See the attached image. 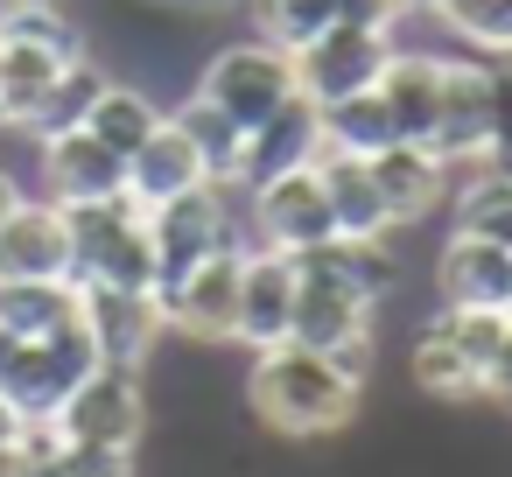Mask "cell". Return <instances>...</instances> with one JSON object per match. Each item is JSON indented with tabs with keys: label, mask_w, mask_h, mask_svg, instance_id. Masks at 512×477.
Masks as SVG:
<instances>
[{
	"label": "cell",
	"mask_w": 512,
	"mask_h": 477,
	"mask_svg": "<svg viewBox=\"0 0 512 477\" xmlns=\"http://www.w3.org/2000/svg\"><path fill=\"white\" fill-rule=\"evenodd\" d=\"M15 204H22V183H15V169H0V225H8Z\"/></svg>",
	"instance_id": "35"
},
{
	"label": "cell",
	"mask_w": 512,
	"mask_h": 477,
	"mask_svg": "<svg viewBox=\"0 0 512 477\" xmlns=\"http://www.w3.org/2000/svg\"><path fill=\"white\" fill-rule=\"evenodd\" d=\"M92 365H99V344H92V330H85V316H78V323H64V330H50V337H22V351H15L8 379H0V393H8L29 421H50V414L64 407V393H71Z\"/></svg>",
	"instance_id": "6"
},
{
	"label": "cell",
	"mask_w": 512,
	"mask_h": 477,
	"mask_svg": "<svg viewBox=\"0 0 512 477\" xmlns=\"http://www.w3.org/2000/svg\"><path fill=\"white\" fill-rule=\"evenodd\" d=\"M456 232L512 246V176L505 169H470V183L456 190Z\"/></svg>",
	"instance_id": "25"
},
{
	"label": "cell",
	"mask_w": 512,
	"mask_h": 477,
	"mask_svg": "<svg viewBox=\"0 0 512 477\" xmlns=\"http://www.w3.org/2000/svg\"><path fill=\"white\" fill-rule=\"evenodd\" d=\"M36 155H43V197H50L57 211L127 197V162H120L99 134H85V127H64V134L36 141Z\"/></svg>",
	"instance_id": "10"
},
{
	"label": "cell",
	"mask_w": 512,
	"mask_h": 477,
	"mask_svg": "<svg viewBox=\"0 0 512 477\" xmlns=\"http://www.w3.org/2000/svg\"><path fill=\"white\" fill-rule=\"evenodd\" d=\"M323 113V148H337V155H379V148H393V120H386V106H379V92H358V99H337V106H316Z\"/></svg>",
	"instance_id": "24"
},
{
	"label": "cell",
	"mask_w": 512,
	"mask_h": 477,
	"mask_svg": "<svg viewBox=\"0 0 512 477\" xmlns=\"http://www.w3.org/2000/svg\"><path fill=\"white\" fill-rule=\"evenodd\" d=\"M106 92V71L92 64V57H78L57 85H50V99L36 106V120L22 127L29 141H50V134H64V127H85V113H92V99Z\"/></svg>",
	"instance_id": "27"
},
{
	"label": "cell",
	"mask_w": 512,
	"mask_h": 477,
	"mask_svg": "<svg viewBox=\"0 0 512 477\" xmlns=\"http://www.w3.org/2000/svg\"><path fill=\"white\" fill-rule=\"evenodd\" d=\"M246 22H253V36L260 43H274V50H302V43H316L337 15H330V0H246Z\"/></svg>",
	"instance_id": "28"
},
{
	"label": "cell",
	"mask_w": 512,
	"mask_h": 477,
	"mask_svg": "<svg viewBox=\"0 0 512 477\" xmlns=\"http://www.w3.org/2000/svg\"><path fill=\"white\" fill-rule=\"evenodd\" d=\"M435 288H442V309H505L512 316V246L449 232V246L435 260Z\"/></svg>",
	"instance_id": "18"
},
{
	"label": "cell",
	"mask_w": 512,
	"mask_h": 477,
	"mask_svg": "<svg viewBox=\"0 0 512 477\" xmlns=\"http://www.w3.org/2000/svg\"><path fill=\"white\" fill-rule=\"evenodd\" d=\"M330 15H337L344 29H379V36H393L400 15H407V0H330Z\"/></svg>",
	"instance_id": "32"
},
{
	"label": "cell",
	"mask_w": 512,
	"mask_h": 477,
	"mask_svg": "<svg viewBox=\"0 0 512 477\" xmlns=\"http://www.w3.org/2000/svg\"><path fill=\"white\" fill-rule=\"evenodd\" d=\"M428 148L449 169H484L491 148V57H442V106Z\"/></svg>",
	"instance_id": "9"
},
{
	"label": "cell",
	"mask_w": 512,
	"mask_h": 477,
	"mask_svg": "<svg viewBox=\"0 0 512 477\" xmlns=\"http://www.w3.org/2000/svg\"><path fill=\"white\" fill-rule=\"evenodd\" d=\"M78 316L99 344V365H134V372L148 365V351L169 330L162 302L141 295V288H78Z\"/></svg>",
	"instance_id": "11"
},
{
	"label": "cell",
	"mask_w": 512,
	"mask_h": 477,
	"mask_svg": "<svg viewBox=\"0 0 512 477\" xmlns=\"http://www.w3.org/2000/svg\"><path fill=\"white\" fill-rule=\"evenodd\" d=\"M407 372H414V386H421V393H435V400H477V393H484V365H477V358H470L442 323H428V330L414 337Z\"/></svg>",
	"instance_id": "21"
},
{
	"label": "cell",
	"mask_w": 512,
	"mask_h": 477,
	"mask_svg": "<svg viewBox=\"0 0 512 477\" xmlns=\"http://www.w3.org/2000/svg\"><path fill=\"white\" fill-rule=\"evenodd\" d=\"M365 169H372V183H379V197H386L393 232H400V225H421L428 211H442L449 176H456V169H449L435 148H421V141H393V148L365 155Z\"/></svg>",
	"instance_id": "15"
},
{
	"label": "cell",
	"mask_w": 512,
	"mask_h": 477,
	"mask_svg": "<svg viewBox=\"0 0 512 477\" xmlns=\"http://www.w3.org/2000/svg\"><path fill=\"white\" fill-rule=\"evenodd\" d=\"M484 169L512 176V57H491V148H484Z\"/></svg>",
	"instance_id": "31"
},
{
	"label": "cell",
	"mask_w": 512,
	"mask_h": 477,
	"mask_svg": "<svg viewBox=\"0 0 512 477\" xmlns=\"http://www.w3.org/2000/svg\"><path fill=\"white\" fill-rule=\"evenodd\" d=\"M316 176H323V197H330L337 239H393L386 197H379V183H372V169H365L358 155L323 148V155H316Z\"/></svg>",
	"instance_id": "20"
},
{
	"label": "cell",
	"mask_w": 512,
	"mask_h": 477,
	"mask_svg": "<svg viewBox=\"0 0 512 477\" xmlns=\"http://www.w3.org/2000/svg\"><path fill=\"white\" fill-rule=\"evenodd\" d=\"M50 428L64 442H113V449H134L141 428H148V393H141V372L134 365H92L64 407L50 414Z\"/></svg>",
	"instance_id": "4"
},
{
	"label": "cell",
	"mask_w": 512,
	"mask_h": 477,
	"mask_svg": "<svg viewBox=\"0 0 512 477\" xmlns=\"http://www.w3.org/2000/svg\"><path fill=\"white\" fill-rule=\"evenodd\" d=\"M323 155V113H316V99H288L274 120H260L246 141H239V169H232V183L239 190H260V183H274V176H288V169H309Z\"/></svg>",
	"instance_id": "13"
},
{
	"label": "cell",
	"mask_w": 512,
	"mask_h": 477,
	"mask_svg": "<svg viewBox=\"0 0 512 477\" xmlns=\"http://www.w3.org/2000/svg\"><path fill=\"white\" fill-rule=\"evenodd\" d=\"M169 120L190 134V148L211 162V176H218V183H232V169H239V141H246V134H239V127H232V120L211 106V99H197V92H190V99H183Z\"/></svg>",
	"instance_id": "29"
},
{
	"label": "cell",
	"mask_w": 512,
	"mask_h": 477,
	"mask_svg": "<svg viewBox=\"0 0 512 477\" xmlns=\"http://www.w3.org/2000/svg\"><path fill=\"white\" fill-rule=\"evenodd\" d=\"M484 393H491L498 407H512V323H505V344H498V358H491V372H484Z\"/></svg>",
	"instance_id": "33"
},
{
	"label": "cell",
	"mask_w": 512,
	"mask_h": 477,
	"mask_svg": "<svg viewBox=\"0 0 512 477\" xmlns=\"http://www.w3.org/2000/svg\"><path fill=\"white\" fill-rule=\"evenodd\" d=\"M386 57H393V36L330 22V29H323L316 43H302L288 64H295V92H302V99H316V106H337V99H358V92H372V85H379V71H386Z\"/></svg>",
	"instance_id": "7"
},
{
	"label": "cell",
	"mask_w": 512,
	"mask_h": 477,
	"mask_svg": "<svg viewBox=\"0 0 512 477\" xmlns=\"http://www.w3.org/2000/svg\"><path fill=\"white\" fill-rule=\"evenodd\" d=\"M239 267H246V253H211L183 288H169V295H162L169 330L204 337V344H225L232 323H239Z\"/></svg>",
	"instance_id": "17"
},
{
	"label": "cell",
	"mask_w": 512,
	"mask_h": 477,
	"mask_svg": "<svg viewBox=\"0 0 512 477\" xmlns=\"http://www.w3.org/2000/svg\"><path fill=\"white\" fill-rule=\"evenodd\" d=\"M295 323H288V344H309L323 358H337L358 386L372 372V302H358L351 288L323 281V274H295Z\"/></svg>",
	"instance_id": "5"
},
{
	"label": "cell",
	"mask_w": 512,
	"mask_h": 477,
	"mask_svg": "<svg viewBox=\"0 0 512 477\" xmlns=\"http://www.w3.org/2000/svg\"><path fill=\"white\" fill-rule=\"evenodd\" d=\"M78 323V281L50 274V281H0V330L15 337H50Z\"/></svg>",
	"instance_id": "22"
},
{
	"label": "cell",
	"mask_w": 512,
	"mask_h": 477,
	"mask_svg": "<svg viewBox=\"0 0 512 477\" xmlns=\"http://www.w3.org/2000/svg\"><path fill=\"white\" fill-rule=\"evenodd\" d=\"M428 15L477 57H512V0H435Z\"/></svg>",
	"instance_id": "26"
},
{
	"label": "cell",
	"mask_w": 512,
	"mask_h": 477,
	"mask_svg": "<svg viewBox=\"0 0 512 477\" xmlns=\"http://www.w3.org/2000/svg\"><path fill=\"white\" fill-rule=\"evenodd\" d=\"M22 428H29V414H22L8 393H0V449H8V442H22Z\"/></svg>",
	"instance_id": "34"
},
{
	"label": "cell",
	"mask_w": 512,
	"mask_h": 477,
	"mask_svg": "<svg viewBox=\"0 0 512 477\" xmlns=\"http://www.w3.org/2000/svg\"><path fill=\"white\" fill-rule=\"evenodd\" d=\"M197 99H211L239 134H253L260 120H274V113L295 99V64H288V50H274V43H225V50L204 64Z\"/></svg>",
	"instance_id": "3"
},
{
	"label": "cell",
	"mask_w": 512,
	"mask_h": 477,
	"mask_svg": "<svg viewBox=\"0 0 512 477\" xmlns=\"http://www.w3.org/2000/svg\"><path fill=\"white\" fill-rule=\"evenodd\" d=\"M246 225H253V246H274V253H309V246L337 239V218H330L316 162L246 190Z\"/></svg>",
	"instance_id": "8"
},
{
	"label": "cell",
	"mask_w": 512,
	"mask_h": 477,
	"mask_svg": "<svg viewBox=\"0 0 512 477\" xmlns=\"http://www.w3.org/2000/svg\"><path fill=\"white\" fill-rule=\"evenodd\" d=\"M155 8H232V0H155Z\"/></svg>",
	"instance_id": "36"
},
{
	"label": "cell",
	"mask_w": 512,
	"mask_h": 477,
	"mask_svg": "<svg viewBox=\"0 0 512 477\" xmlns=\"http://www.w3.org/2000/svg\"><path fill=\"white\" fill-rule=\"evenodd\" d=\"M414 8H435V0H407V15H414Z\"/></svg>",
	"instance_id": "37"
},
{
	"label": "cell",
	"mask_w": 512,
	"mask_h": 477,
	"mask_svg": "<svg viewBox=\"0 0 512 477\" xmlns=\"http://www.w3.org/2000/svg\"><path fill=\"white\" fill-rule=\"evenodd\" d=\"M358 393L365 386L309 344L253 351V372H246V400L274 435H337L358 414Z\"/></svg>",
	"instance_id": "1"
},
{
	"label": "cell",
	"mask_w": 512,
	"mask_h": 477,
	"mask_svg": "<svg viewBox=\"0 0 512 477\" xmlns=\"http://www.w3.org/2000/svg\"><path fill=\"white\" fill-rule=\"evenodd\" d=\"M372 92H379V106H386V120H393V141H421V148H428L435 106H442V57L393 43V57H386V71H379Z\"/></svg>",
	"instance_id": "19"
},
{
	"label": "cell",
	"mask_w": 512,
	"mask_h": 477,
	"mask_svg": "<svg viewBox=\"0 0 512 477\" xmlns=\"http://www.w3.org/2000/svg\"><path fill=\"white\" fill-rule=\"evenodd\" d=\"M71 274V225L50 197H22L0 225V281H50Z\"/></svg>",
	"instance_id": "16"
},
{
	"label": "cell",
	"mask_w": 512,
	"mask_h": 477,
	"mask_svg": "<svg viewBox=\"0 0 512 477\" xmlns=\"http://www.w3.org/2000/svg\"><path fill=\"white\" fill-rule=\"evenodd\" d=\"M204 183H218V176H211V162L190 148V134H183L176 120H162V127L127 155V204H141V211H162V204H176V197H190V190H204Z\"/></svg>",
	"instance_id": "14"
},
{
	"label": "cell",
	"mask_w": 512,
	"mask_h": 477,
	"mask_svg": "<svg viewBox=\"0 0 512 477\" xmlns=\"http://www.w3.org/2000/svg\"><path fill=\"white\" fill-rule=\"evenodd\" d=\"M162 120H169V113H162V106H155L141 85L106 78V92H99V99H92V113H85V134H99V141H106V148L127 162V155H134V148H141V141L162 127Z\"/></svg>",
	"instance_id": "23"
},
{
	"label": "cell",
	"mask_w": 512,
	"mask_h": 477,
	"mask_svg": "<svg viewBox=\"0 0 512 477\" xmlns=\"http://www.w3.org/2000/svg\"><path fill=\"white\" fill-rule=\"evenodd\" d=\"M50 477H134V449H113V442H64V435H57Z\"/></svg>",
	"instance_id": "30"
},
{
	"label": "cell",
	"mask_w": 512,
	"mask_h": 477,
	"mask_svg": "<svg viewBox=\"0 0 512 477\" xmlns=\"http://www.w3.org/2000/svg\"><path fill=\"white\" fill-rule=\"evenodd\" d=\"M71 225V281L78 288H141L155 295V246H148V211L127 197L78 204L64 211Z\"/></svg>",
	"instance_id": "2"
},
{
	"label": "cell",
	"mask_w": 512,
	"mask_h": 477,
	"mask_svg": "<svg viewBox=\"0 0 512 477\" xmlns=\"http://www.w3.org/2000/svg\"><path fill=\"white\" fill-rule=\"evenodd\" d=\"M295 260L274 253V246H246V267H239V323H232V344L246 351H274L288 344V323H295Z\"/></svg>",
	"instance_id": "12"
}]
</instances>
